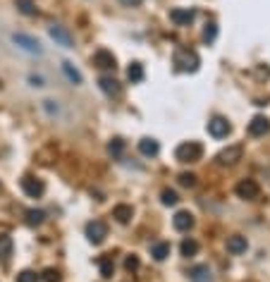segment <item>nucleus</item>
Listing matches in <instances>:
<instances>
[{"label": "nucleus", "mask_w": 270, "mask_h": 282, "mask_svg": "<svg viewBox=\"0 0 270 282\" xmlns=\"http://www.w3.org/2000/svg\"><path fill=\"white\" fill-rule=\"evenodd\" d=\"M172 65H175L177 72H196L198 65H201V60H198V55H196L194 51H189V48H180V51H175V55H172Z\"/></svg>", "instance_id": "nucleus-1"}, {"label": "nucleus", "mask_w": 270, "mask_h": 282, "mask_svg": "<svg viewBox=\"0 0 270 282\" xmlns=\"http://www.w3.org/2000/svg\"><path fill=\"white\" fill-rule=\"evenodd\" d=\"M175 156H177L180 163H196V160H201V156H203V146H201L198 141H187V143L177 146Z\"/></svg>", "instance_id": "nucleus-2"}, {"label": "nucleus", "mask_w": 270, "mask_h": 282, "mask_svg": "<svg viewBox=\"0 0 270 282\" xmlns=\"http://www.w3.org/2000/svg\"><path fill=\"white\" fill-rule=\"evenodd\" d=\"M12 43H17L22 51H27L31 55H41V53H43L41 43H38L34 36H27V34H12Z\"/></svg>", "instance_id": "nucleus-3"}, {"label": "nucleus", "mask_w": 270, "mask_h": 282, "mask_svg": "<svg viewBox=\"0 0 270 282\" xmlns=\"http://www.w3.org/2000/svg\"><path fill=\"white\" fill-rule=\"evenodd\" d=\"M86 237H89L91 244H103L106 237H108V225H106L103 220H93V223H89V225H86Z\"/></svg>", "instance_id": "nucleus-4"}, {"label": "nucleus", "mask_w": 270, "mask_h": 282, "mask_svg": "<svg viewBox=\"0 0 270 282\" xmlns=\"http://www.w3.org/2000/svg\"><path fill=\"white\" fill-rule=\"evenodd\" d=\"M237 196L239 198H246V201H251V198H258L261 194V187H258V182L256 179H242L239 184H237Z\"/></svg>", "instance_id": "nucleus-5"}, {"label": "nucleus", "mask_w": 270, "mask_h": 282, "mask_svg": "<svg viewBox=\"0 0 270 282\" xmlns=\"http://www.w3.org/2000/svg\"><path fill=\"white\" fill-rule=\"evenodd\" d=\"M230 132H232V124H230L225 117H213V120L208 122V134L216 137V139H225Z\"/></svg>", "instance_id": "nucleus-6"}, {"label": "nucleus", "mask_w": 270, "mask_h": 282, "mask_svg": "<svg viewBox=\"0 0 270 282\" xmlns=\"http://www.w3.org/2000/svg\"><path fill=\"white\" fill-rule=\"evenodd\" d=\"M242 153H244V148L239 146V143L227 146L225 151L217 153V163H222V165H234L237 160H242Z\"/></svg>", "instance_id": "nucleus-7"}, {"label": "nucleus", "mask_w": 270, "mask_h": 282, "mask_svg": "<svg viewBox=\"0 0 270 282\" xmlns=\"http://www.w3.org/2000/svg\"><path fill=\"white\" fill-rule=\"evenodd\" d=\"M22 189H24V194L31 198H38L43 192H46V184L41 182V179H36V177H22Z\"/></svg>", "instance_id": "nucleus-8"}, {"label": "nucleus", "mask_w": 270, "mask_h": 282, "mask_svg": "<svg viewBox=\"0 0 270 282\" xmlns=\"http://www.w3.org/2000/svg\"><path fill=\"white\" fill-rule=\"evenodd\" d=\"M48 34H51V38H53L55 43H60L62 48H72V34L67 31L65 27H60V24H53V27L48 29Z\"/></svg>", "instance_id": "nucleus-9"}, {"label": "nucleus", "mask_w": 270, "mask_h": 282, "mask_svg": "<svg viewBox=\"0 0 270 282\" xmlns=\"http://www.w3.org/2000/svg\"><path fill=\"white\" fill-rule=\"evenodd\" d=\"M268 132H270L268 117H263V115H256V117L249 122V134H251V137H266Z\"/></svg>", "instance_id": "nucleus-10"}, {"label": "nucleus", "mask_w": 270, "mask_h": 282, "mask_svg": "<svg viewBox=\"0 0 270 282\" xmlns=\"http://www.w3.org/2000/svg\"><path fill=\"white\" fill-rule=\"evenodd\" d=\"M93 65H96V67H101V70H115L117 60H115V55H112L110 51L101 48V51H96V53H93Z\"/></svg>", "instance_id": "nucleus-11"}, {"label": "nucleus", "mask_w": 270, "mask_h": 282, "mask_svg": "<svg viewBox=\"0 0 270 282\" xmlns=\"http://www.w3.org/2000/svg\"><path fill=\"white\" fill-rule=\"evenodd\" d=\"M170 19H172L177 27H189L191 22H194V12H191L189 7H175V10L170 12Z\"/></svg>", "instance_id": "nucleus-12"}, {"label": "nucleus", "mask_w": 270, "mask_h": 282, "mask_svg": "<svg viewBox=\"0 0 270 282\" xmlns=\"http://www.w3.org/2000/svg\"><path fill=\"white\" fill-rule=\"evenodd\" d=\"M172 225H175V229H180V232H189L191 227H194V215H191L189 211H180L172 218Z\"/></svg>", "instance_id": "nucleus-13"}, {"label": "nucleus", "mask_w": 270, "mask_h": 282, "mask_svg": "<svg viewBox=\"0 0 270 282\" xmlns=\"http://www.w3.org/2000/svg\"><path fill=\"white\" fill-rule=\"evenodd\" d=\"M112 218H115L117 223L127 225V223L134 218V208H132V206H127V203H120V206H115V208H112Z\"/></svg>", "instance_id": "nucleus-14"}, {"label": "nucleus", "mask_w": 270, "mask_h": 282, "mask_svg": "<svg viewBox=\"0 0 270 282\" xmlns=\"http://www.w3.org/2000/svg\"><path fill=\"white\" fill-rule=\"evenodd\" d=\"M98 86H101L108 96H120V93H122V86H120V82H117L115 77H101Z\"/></svg>", "instance_id": "nucleus-15"}, {"label": "nucleus", "mask_w": 270, "mask_h": 282, "mask_svg": "<svg viewBox=\"0 0 270 282\" xmlns=\"http://www.w3.org/2000/svg\"><path fill=\"white\" fill-rule=\"evenodd\" d=\"M246 237H239V234H234V237H230L227 239V251L230 254H234V256H239V254H244L246 251Z\"/></svg>", "instance_id": "nucleus-16"}, {"label": "nucleus", "mask_w": 270, "mask_h": 282, "mask_svg": "<svg viewBox=\"0 0 270 282\" xmlns=\"http://www.w3.org/2000/svg\"><path fill=\"white\" fill-rule=\"evenodd\" d=\"M139 151L144 153V156H158V151H161V143L156 139H151V137H146V139L139 141Z\"/></svg>", "instance_id": "nucleus-17"}, {"label": "nucleus", "mask_w": 270, "mask_h": 282, "mask_svg": "<svg viewBox=\"0 0 270 282\" xmlns=\"http://www.w3.org/2000/svg\"><path fill=\"white\" fill-rule=\"evenodd\" d=\"M189 278H191V282H213V275H211L208 265H196V268H191Z\"/></svg>", "instance_id": "nucleus-18"}, {"label": "nucleus", "mask_w": 270, "mask_h": 282, "mask_svg": "<svg viewBox=\"0 0 270 282\" xmlns=\"http://www.w3.org/2000/svg\"><path fill=\"white\" fill-rule=\"evenodd\" d=\"M62 72H65V77H67V79H70L72 84H81V79H84L79 70H77V67H74L72 62H67V60L62 62Z\"/></svg>", "instance_id": "nucleus-19"}, {"label": "nucleus", "mask_w": 270, "mask_h": 282, "mask_svg": "<svg viewBox=\"0 0 270 282\" xmlns=\"http://www.w3.org/2000/svg\"><path fill=\"white\" fill-rule=\"evenodd\" d=\"M127 79H129L132 84L144 82V65H141V62H132V65H129V70H127Z\"/></svg>", "instance_id": "nucleus-20"}, {"label": "nucleus", "mask_w": 270, "mask_h": 282, "mask_svg": "<svg viewBox=\"0 0 270 282\" xmlns=\"http://www.w3.org/2000/svg\"><path fill=\"white\" fill-rule=\"evenodd\" d=\"M151 256H153L156 261H165V258L170 256V244H167V242L153 244V247H151Z\"/></svg>", "instance_id": "nucleus-21"}, {"label": "nucleus", "mask_w": 270, "mask_h": 282, "mask_svg": "<svg viewBox=\"0 0 270 282\" xmlns=\"http://www.w3.org/2000/svg\"><path fill=\"white\" fill-rule=\"evenodd\" d=\"M98 268H101V275H103V278H112L115 263H112L110 256H101V258H98Z\"/></svg>", "instance_id": "nucleus-22"}, {"label": "nucleus", "mask_w": 270, "mask_h": 282, "mask_svg": "<svg viewBox=\"0 0 270 282\" xmlns=\"http://www.w3.org/2000/svg\"><path fill=\"white\" fill-rule=\"evenodd\" d=\"M12 256V239L7 234H0V258L7 261Z\"/></svg>", "instance_id": "nucleus-23"}, {"label": "nucleus", "mask_w": 270, "mask_h": 282, "mask_svg": "<svg viewBox=\"0 0 270 282\" xmlns=\"http://www.w3.org/2000/svg\"><path fill=\"white\" fill-rule=\"evenodd\" d=\"M180 251H182V256H196L198 254V242H194V239H184L182 242V247H180Z\"/></svg>", "instance_id": "nucleus-24"}, {"label": "nucleus", "mask_w": 270, "mask_h": 282, "mask_svg": "<svg viewBox=\"0 0 270 282\" xmlns=\"http://www.w3.org/2000/svg\"><path fill=\"white\" fill-rule=\"evenodd\" d=\"M15 5H17V10L22 12V15H36V5H34V0H15Z\"/></svg>", "instance_id": "nucleus-25"}, {"label": "nucleus", "mask_w": 270, "mask_h": 282, "mask_svg": "<svg viewBox=\"0 0 270 282\" xmlns=\"http://www.w3.org/2000/svg\"><path fill=\"white\" fill-rule=\"evenodd\" d=\"M43 218H46V213H43V211H36V208L27 211V223H29V225H41V223H43Z\"/></svg>", "instance_id": "nucleus-26"}, {"label": "nucleus", "mask_w": 270, "mask_h": 282, "mask_svg": "<svg viewBox=\"0 0 270 282\" xmlns=\"http://www.w3.org/2000/svg\"><path fill=\"white\" fill-rule=\"evenodd\" d=\"M108 151L115 156V158H120V156H122V151H125V141H122V139H112L108 143Z\"/></svg>", "instance_id": "nucleus-27"}, {"label": "nucleus", "mask_w": 270, "mask_h": 282, "mask_svg": "<svg viewBox=\"0 0 270 282\" xmlns=\"http://www.w3.org/2000/svg\"><path fill=\"white\" fill-rule=\"evenodd\" d=\"M60 278H62V275H60L57 268H46V270H43V280L46 282H60Z\"/></svg>", "instance_id": "nucleus-28"}, {"label": "nucleus", "mask_w": 270, "mask_h": 282, "mask_svg": "<svg viewBox=\"0 0 270 282\" xmlns=\"http://www.w3.org/2000/svg\"><path fill=\"white\" fill-rule=\"evenodd\" d=\"M216 36H217V27L211 22V24H206V29H203V41H216Z\"/></svg>", "instance_id": "nucleus-29"}, {"label": "nucleus", "mask_w": 270, "mask_h": 282, "mask_svg": "<svg viewBox=\"0 0 270 282\" xmlns=\"http://www.w3.org/2000/svg\"><path fill=\"white\" fill-rule=\"evenodd\" d=\"M161 198H162V203H165V206H175V203L180 201V198H177V194H175L172 189H165V192L161 194Z\"/></svg>", "instance_id": "nucleus-30"}, {"label": "nucleus", "mask_w": 270, "mask_h": 282, "mask_svg": "<svg viewBox=\"0 0 270 282\" xmlns=\"http://www.w3.org/2000/svg\"><path fill=\"white\" fill-rule=\"evenodd\" d=\"M17 282H38V275H36L34 270H22V273L17 275Z\"/></svg>", "instance_id": "nucleus-31"}, {"label": "nucleus", "mask_w": 270, "mask_h": 282, "mask_svg": "<svg viewBox=\"0 0 270 282\" xmlns=\"http://www.w3.org/2000/svg\"><path fill=\"white\" fill-rule=\"evenodd\" d=\"M180 184H184V187H194V184H196V175H191V172H182V175H180Z\"/></svg>", "instance_id": "nucleus-32"}, {"label": "nucleus", "mask_w": 270, "mask_h": 282, "mask_svg": "<svg viewBox=\"0 0 270 282\" xmlns=\"http://www.w3.org/2000/svg\"><path fill=\"white\" fill-rule=\"evenodd\" d=\"M125 268H127V270H136V268H139V258H136V256H127V258H125Z\"/></svg>", "instance_id": "nucleus-33"}, {"label": "nucleus", "mask_w": 270, "mask_h": 282, "mask_svg": "<svg viewBox=\"0 0 270 282\" xmlns=\"http://www.w3.org/2000/svg\"><path fill=\"white\" fill-rule=\"evenodd\" d=\"M122 5H127V7H136V5H141L144 0H120Z\"/></svg>", "instance_id": "nucleus-34"}]
</instances>
